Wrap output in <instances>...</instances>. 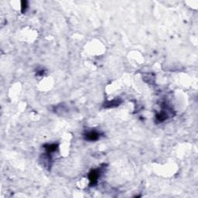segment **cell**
I'll use <instances>...</instances> for the list:
<instances>
[{"label":"cell","mask_w":198,"mask_h":198,"mask_svg":"<svg viewBox=\"0 0 198 198\" xmlns=\"http://www.w3.org/2000/svg\"><path fill=\"white\" fill-rule=\"evenodd\" d=\"M100 169H95V170H92L89 173L88 178L89 180H90L91 186H93L95 185V184H96L97 182H98V178L100 177Z\"/></svg>","instance_id":"obj_1"},{"label":"cell","mask_w":198,"mask_h":198,"mask_svg":"<svg viewBox=\"0 0 198 198\" xmlns=\"http://www.w3.org/2000/svg\"><path fill=\"white\" fill-rule=\"evenodd\" d=\"M121 102V101L120 99H114L112 101L108 102L107 103L105 104V108H112V107L118 106V105H120Z\"/></svg>","instance_id":"obj_3"},{"label":"cell","mask_w":198,"mask_h":198,"mask_svg":"<svg viewBox=\"0 0 198 198\" xmlns=\"http://www.w3.org/2000/svg\"><path fill=\"white\" fill-rule=\"evenodd\" d=\"M26 8H27V2L25 1V2H22V7H21V10L22 13H24L26 11Z\"/></svg>","instance_id":"obj_4"},{"label":"cell","mask_w":198,"mask_h":198,"mask_svg":"<svg viewBox=\"0 0 198 198\" xmlns=\"http://www.w3.org/2000/svg\"><path fill=\"white\" fill-rule=\"evenodd\" d=\"M84 138L86 140L88 141H96L100 138V133L95 130H92V131L87 132L84 134Z\"/></svg>","instance_id":"obj_2"}]
</instances>
